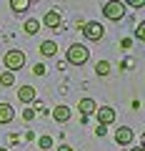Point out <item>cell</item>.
<instances>
[{
    "mask_svg": "<svg viewBox=\"0 0 145 151\" xmlns=\"http://www.w3.org/2000/svg\"><path fill=\"white\" fill-rule=\"evenodd\" d=\"M65 58H68L70 65H85L88 58H90V50H88V45H83V43H73V45H68V50H65Z\"/></svg>",
    "mask_w": 145,
    "mask_h": 151,
    "instance_id": "cell-1",
    "label": "cell"
},
{
    "mask_svg": "<svg viewBox=\"0 0 145 151\" xmlns=\"http://www.w3.org/2000/svg\"><path fill=\"white\" fill-rule=\"evenodd\" d=\"M33 73H35V76H43V73H45V65H43V63H38L35 68H33Z\"/></svg>",
    "mask_w": 145,
    "mask_h": 151,
    "instance_id": "cell-22",
    "label": "cell"
},
{
    "mask_svg": "<svg viewBox=\"0 0 145 151\" xmlns=\"http://www.w3.org/2000/svg\"><path fill=\"white\" fill-rule=\"evenodd\" d=\"M38 146H40V151H50V149H53V139H50L48 134L40 136V139H38Z\"/></svg>",
    "mask_w": 145,
    "mask_h": 151,
    "instance_id": "cell-17",
    "label": "cell"
},
{
    "mask_svg": "<svg viewBox=\"0 0 145 151\" xmlns=\"http://www.w3.org/2000/svg\"><path fill=\"white\" fill-rule=\"evenodd\" d=\"M13 83H15V73H13V70H3V73H0V86L10 88Z\"/></svg>",
    "mask_w": 145,
    "mask_h": 151,
    "instance_id": "cell-15",
    "label": "cell"
},
{
    "mask_svg": "<svg viewBox=\"0 0 145 151\" xmlns=\"http://www.w3.org/2000/svg\"><path fill=\"white\" fill-rule=\"evenodd\" d=\"M23 30H25L28 35H35V33L40 30V20H35V18H28V20L23 23Z\"/></svg>",
    "mask_w": 145,
    "mask_h": 151,
    "instance_id": "cell-14",
    "label": "cell"
},
{
    "mask_svg": "<svg viewBox=\"0 0 145 151\" xmlns=\"http://www.w3.org/2000/svg\"><path fill=\"white\" fill-rule=\"evenodd\" d=\"M18 98H20L23 103H25V106H30V103H35V98H38V93H35V88L33 86H20L18 88Z\"/></svg>",
    "mask_w": 145,
    "mask_h": 151,
    "instance_id": "cell-8",
    "label": "cell"
},
{
    "mask_svg": "<svg viewBox=\"0 0 145 151\" xmlns=\"http://www.w3.org/2000/svg\"><path fill=\"white\" fill-rule=\"evenodd\" d=\"M30 3L33 0H10V10L18 13V15H20V13H28L30 10Z\"/></svg>",
    "mask_w": 145,
    "mask_h": 151,
    "instance_id": "cell-12",
    "label": "cell"
},
{
    "mask_svg": "<svg viewBox=\"0 0 145 151\" xmlns=\"http://www.w3.org/2000/svg\"><path fill=\"white\" fill-rule=\"evenodd\" d=\"M40 23H43L45 28H50V30H58L60 23H63V18H60L58 10H48V13L43 15V20H40Z\"/></svg>",
    "mask_w": 145,
    "mask_h": 151,
    "instance_id": "cell-7",
    "label": "cell"
},
{
    "mask_svg": "<svg viewBox=\"0 0 145 151\" xmlns=\"http://www.w3.org/2000/svg\"><path fill=\"white\" fill-rule=\"evenodd\" d=\"M95 119H98V124L100 126H110L115 121V108L113 106H100V108H95Z\"/></svg>",
    "mask_w": 145,
    "mask_h": 151,
    "instance_id": "cell-5",
    "label": "cell"
},
{
    "mask_svg": "<svg viewBox=\"0 0 145 151\" xmlns=\"http://www.w3.org/2000/svg\"><path fill=\"white\" fill-rule=\"evenodd\" d=\"M0 151H8V149H5V146H0Z\"/></svg>",
    "mask_w": 145,
    "mask_h": 151,
    "instance_id": "cell-26",
    "label": "cell"
},
{
    "mask_svg": "<svg viewBox=\"0 0 145 151\" xmlns=\"http://www.w3.org/2000/svg\"><path fill=\"white\" fill-rule=\"evenodd\" d=\"M13 116H15L13 106H10V103H5V101H0V126H8L13 121Z\"/></svg>",
    "mask_w": 145,
    "mask_h": 151,
    "instance_id": "cell-11",
    "label": "cell"
},
{
    "mask_svg": "<svg viewBox=\"0 0 145 151\" xmlns=\"http://www.w3.org/2000/svg\"><path fill=\"white\" fill-rule=\"evenodd\" d=\"M120 45H123V50H130V45H133V40H130V38H123V40H120Z\"/></svg>",
    "mask_w": 145,
    "mask_h": 151,
    "instance_id": "cell-21",
    "label": "cell"
},
{
    "mask_svg": "<svg viewBox=\"0 0 145 151\" xmlns=\"http://www.w3.org/2000/svg\"><path fill=\"white\" fill-rule=\"evenodd\" d=\"M95 108H98V103L93 101V98H80V101H78V111H80L83 116H88V119L95 116Z\"/></svg>",
    "mask_w": 145,
    "mask_h": 151,
    "instance_id": "cell-10",
    "label": "cell"
},
{
    "mask_svg": "<svg viewBox=\"0 0 145 151\" xmlns=\"http://www.w3.org/2000/svg\"><path fill=\"white\" fill-rule=\"evenodd\" d=\"M135 38H138V40H145V23H138V28H135Z\"/></svg>",
    "mask_w": 145,
    "mask_h": 151,
    "instance_id": "cell-19",
    "label": "cell"
},
{
    "mask_svg": "<svg viewBox=\"0 0 145 151\" xmlns=\"http://www.w3.org/2000/svg\"><path fill=\"white\" fill-rule=\"evenodd\" d=\"M58 151H73V146H68V144H63V146H58Z\"/></svg>",
    "mask_w": 145,
    "mask_h": 151,
    "instance_id": "cell-24",
    "label": "cell"
},
{
    "mask_svg": "<svg viewBox=\"0 0 145 151\" xmlns=\"http://www.w3.org/2000/svg\"><path fill=\"white\" fill-rule=\"evenodd\" d=\"M108 134V126H100L98 124V129H95V136H105Z\"/></svg>",
    "mask_w": 145,
    "mask_h": 151,
    "instance_id": "cell-23",
    "label": "cell"
},
{
    "mask_svg": "<svg viewBox=\"0 0 145 151\" xmlns=\"http://www.w3.org/2000/svg\"><path fill=\"white\" fill-rule=\"evenodd\" d=\"M58 53V45H55V40H43V43H40V55H55Z\"/></svg>",
    "mask_w": 145,
    "mask_h": 151,
    "instance_id": "cell-13",
    "label": "cell"
},
{
    "mask_svg": "<svg viewBox=\"0 0 145 151\" xmlns=\"http://www.w3.org/2000/svg\"><path fill=\"white\" fill-rule=\"evenodd\" d=\"M95 73L100 76V78H105V76L110 73V63H108V60H98L95 63Z\"/></svg>",
    "mask_w": 145,
    "mask_h": 151,
    "instance_id": "cell-16",
    "label": "cell"
},
{
    "mask_svg": "<svg viewBox=\"0 0 145 151\" xmlns=\"http://www.w3.org/2000/svg\"><path fill=\"white\" fill-rule=\"evenodd\" d=\"M130 151H145V149H143V146H133V149H130Z\"/></svg>",
    "mask_w": 145,
    "mask_h": 151,
    "instance_id": "cell-25",
    "label": "cell"
},
{
    "mask_svg": "<svg viewBox=\"0 0 145 151\" xmlns=\"http://www.w3.org/2000/svg\"><path fill=\"white\" fill-rule=\"evenodd\" d=\"M103 15L108 18V20H123L125 18V3L123 0H108L105 5H103Z\"/></svg>",
    "mask_w": 145,
    "mask_h": 151,
    "instance_id": "cell-2",
    "label": "cell"
},
{
    "mask_svg": "<svg viewBox=\"0 0 145 151\" xmlns=\"http://www.w3.org/2000/svg\"><path fill=\"white\" fill-rule=\"evenodd\" d=\"M3 65H5V70H13V73H15V70H20L23 65H25V53H23V50H8L5 55H3Z\"/></svg>",
    "mask_w": 145,
    "mask_h": 151,
    "instance_id": "cell-3",
    "label": "cell"
},
{
    "mask_svg": "<svg viewBox=\"0 0 145 151\" xmlns=\"http://www.w3.org/2000/svg\"><path fill=\"white\" fill-rule=\"evenodd\" d=\"M80 30H83V35H85L88 40H93V43L103 40V35H105V28L98 20H90V23H85V25H80Z\"/></svg>",
    "mask_w": 145,
    "mask_h": 151,
    "instance_id": "cell-4",
    "label": "cell"
},
{
    "mask_svg": "<svg viewBox=\"0 0 145 151\" xmlns=\"http://www.w3.org/2000/svg\"><path fill=\"white\" fill-rule=\"evenodd\" d=\"M123 3H125V8H145V0H123Z\"/></svg>",
    "mask_w": 145,
    "mask_h": 151,
    "instance_id": "cell-20",
    "label": "cell"
},
{
    "mask_svg": "<svg viewBox=\"0 0 145 151\" xmlns=\"http://www.w3.org/2000/svg\"><path fill=\"white\" fill-rule=\"evenodd\" d=\"M50 113H53V119L58 121V124H68V121H70V116H73L70 106H65V103H58V106H55Z\"/></svg>",
    "mask_w": 145,
    "mask_h": 151,
    "instance_id": "cell-6",
    "label": "cell"
},
{
    "mask_svg": "<svg viewBox=\"0 0 145 151\" xmlns=\"http://www.w3.org/2000/svg\"><path fill=\"white\" fill-rule=\"evenodd\" d=\"M133 129L130 126H120L118 131H115V144H120V146H128L130 141H133Z\"/></svg>",
    "mask_w": 145,
    "mask_h": 151,
    "instance_id": "cell-9",
    "label": "cell"
},
{
    "mask_svg": "<svg viewBox=\"0 0 145 151\" xmlns=\"http://www.w3.org/2000/svg\"><path fill=\"white\" fill-rule=\"evenodd\" d=\"M35 116H38V113H35V108L25 106V111H23V121H33V119H35Z\"/></svg>",
    "mask_w": 145,
    "mask_h": 151,
    "instance_id": "cell-18",
    "label": "cell"
}]
</instances>
